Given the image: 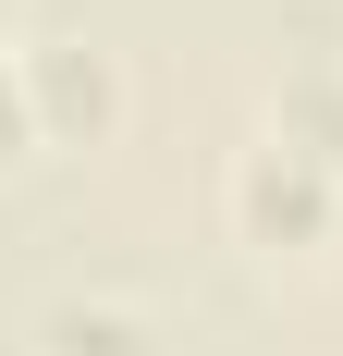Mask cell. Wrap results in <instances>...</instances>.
<instances>
[{
    "mask_svg": "<svg viewBox=\"0 0 343 356\" xmlns=\"http://www.w3.org/2000/svg\"><path fill=\"white\" fill-rule=\"evenodd\" d=\"M0 25H12V0H0Z\"/></svg>",
    "mask_w": 343,
    "mask_h": 356,
    "instance_id": "obj_6",
    "label": "cell"
},
{
    "mask_svg": "<svg viewBox=\"0 0 343 356\" xmlns=\"http://www.w3.org/2000/svg\"><path fill=\"white\" fill-rule=\"evenodd\" d=\"M12 160H37V99H25V49L0 37V172Z\"/></svg>",
    "mask_w": 343,
    "mask_h": 356,
    "instance_id": "obj_5",
    "label": "cell"
},
{
    "mask_svg": "<svg viewBox=\"0 0 343 356\" xmlns=\"http://www.w3.org/2000/svg\"><path fill=\"white\" fill-rule=\"evenodd\" d=\"M37 356H172V332L135 295H49L37 307Z\"/></svg>",
    "mask_w": 343,
    "mask_h": 356,
    "instance_id": "obj_4",
    "label": "cell"
},
{
    "mask_svg": "<svg viewBox=\"0 0 343 356\" xmlns=\"http://www.w3.org/2000/svg\"><path fill=\"white\" fill-rule=\"evenodd\" d=\"M258 136H282L294 160L343 172V49H307V62L270 74V123H258Z\"/></svg>",
    "mask_w": 343,
    "mask_h": 356,
    "instance_id": "obj_3",
    "label": "cell"
},
{
    "mask_svg": "<svg viewBox=\"0 0 343 356\" xmlns=\"http://www.w3.org/2000/svg\"><path fill=\"white\" fill-rule=\"evenodd\" d=\"M221 221H233L258 258H319L343 234V172L294 160L282 136H245L233 160H221Z\"/></svg>",
    "mask_w": 343,
    "mask_h": 356,
    "instance_id": "obj_1",
    "label": "cell"
},
{
    "mask_svg": "<svg viewBox=\"0 0 343 356\" xmlns=\"http://www.w3.org/2000/svg\"><path fill=\"white\" fill-rule=\"evenodd\" d=\"M25 99H37V147H110L135 111V74L99 37H25Z\"/></svg>",
    "mask_w": 343,
    "mask_h": 356,
    "instance_id": "obj_2",
    "label": "cell"
}]
</instances>
